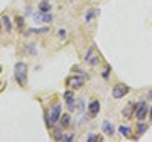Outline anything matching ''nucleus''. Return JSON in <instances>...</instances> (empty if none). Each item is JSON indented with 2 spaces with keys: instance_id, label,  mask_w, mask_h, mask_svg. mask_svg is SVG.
I'll list each match as a JSON object with an SVG mask.
<instances>
[{
  "instance_id": "nucleus-18",
  "label": "nucleus",
  "mask_w": 152,
  "mask_h": 142,
  "mask_svg": "<svg viewBox=\"0 0 152 142\" xmlns=\"http://www.w3.org/2000/svg\"><path fill=\"white\" fill-rule=\"evenodd\" d=\"M52 20V15H51V14L50 13H45L43 14V22L45 23H50Z\"/></svg>"
},
{
  "instance_id": "nucleus-13",
  "label": "nucleus",
  "mask_w": 152,
  "mask_h": 142,
  "mask_svg": "<svg viewBox=\"0 0 152 142\" xmlns=\"http://www.w3.org/2000/svg\"><path fill=\"white\" fill-rule=\"evenodd\" d=\"M3 22H4V26H5V29L8 33H10L13 29V26H12V22L9 19V17H4L3 18Z\"/></svg>"
},
{
  "instance_id": "nucleus-9",
  "label": "nucleus",
  "mask_w": 152,
  "mask_h": 142,
  "mask_svg": "<svg viewBox=\"0 0 152 142\" xmlns=\"http://www.w3.org/2000/svg\"><path fill=\"white\" fill-rule=\"evenodd\" d=\"M70 122H71V117H70L69 113H65V114L61 116L60 123H61V126H62L64 128H67V127L70 126Z\"/></svg>"
},
{
  "instance_id": "nucleus-4",
  "label": "nucleus",
  "mask_w": 152,
  "mask_h": 142,
  "mask_svg": "<svg viewBox=\"0 0 152 142\" xmlns=\"http://www.w3.org/2000/svg\"><path fill=\"white\" fill-rule=\"evenodd\" d=\"M147 111H148V107H147V104L145 102H140L134 108V113H136V116L140 121H143L146 118Z\"/></svg>"
},
{
  "instance_id": "nucleus-16",
  "label": "nucleus",
  "mask_w": 152,
  "mask_h": 142,
  "mask_svg": "<svg viewBox=\"0 0 152 142\" xmlns=\"http://www.w3.org/2000/svg\"><path fill=\"white\" fill-rule=\"evenodd\" d=\"M138 131H140V133H145V132L147 131V124H145V123H140L138 124Z\"/></svg>"
},
{
  "instance_id": "nucleus-24",
  "label": "nucleus",
  "mask_w": 152,
  "mask_h": 142,
  "mask_svg": "<svg viewBox=\"0 0 152 142\" xmlns=\"http://www.w3.org/2000/svg\"><path fill=\"white\" fill-rule=\"evenodd\" d=\"M0 28H1V20H0Z\"/></svg>"
},
{
  "instance_id": "nucleus-3",
  "label": "nucleus",
  "mask_w": 152,
  "mask_h": 142,
  "mask_svg": "<svg viewBox=\"0 0 152 142\" xmlns=\"http://www.w3.org/2000/svg\"><path fill=\"white\" fill-rule=\"evenodd\" d=\"M66 85H67L69 89H79L84 85V79L81 76H70L66 80Z\"/></svg>"
},
{
  "instance_id": "nucleus-6",
  "label": "nucleus",
  "mask_w": 152,
  "mask_h": 142,
  "mask_svg": "<svg viewBox=\"0 0 152 142\" xmlns=\"http://www.w3.org/2000/svg\"><path fill=\"white\" fill-rule=\"evenodd\" d=\"M88 111H89V114L91 117H96L99 111H100V103H99V100H93L90 103Z\"/></svg>"
},
{
  "instance_id": "nucleus-14",
  "label": "nucleus",
  "mask_w": 152,
  "mask_h": 142,
  "mask_svg": "<svg viewBox=\"0 0 152 142\" xmlns=\"http://www.w3.org/2000/svg\"><path fill=\"white\" fill-rule=\"evenodd\" d=\"M62 137H64L62 131H61L60 128H56V130H55V138L60 141V140H62Z\"/></svg>"
},
{
  "instance_id": "nucleus-15",
  "label": "nucleus",
  "mask_w": 152,
  "mask_h": 142,
  "mask_svg": "<svg viewBox=\"0 0 152 142\" xmlns=\"http://www.w3.org/2000/svg\"><path fill=\"white\" fill-rule=\"evenodd\" d=\"M43 14L45 13H38V14H36L34 15V22L36 23H41V22H43Z\"/></svg>"
},
{
  "instance_id": "nucleus-22",
  "label": "nucleus",
  "mask_w": 152,
  "mask_h": 142,
  "mask_svg": "<svg viewBox=\"0 0 152 142\" xmlns=\"http://www.w3.org/2000/svg\"><path fill=\"white\" fill-rule=\"evenodd\" d=\"M148 99H151V100H152V89H151L150 93H148Z\"/></svg>"
},
{
  "instance_id": "nucleus-20",
  "label": "nucleus",
  "mask_w": 152,
  "mask_h": 142,
  "mask_svg": "<svg viewBox=\"0 0 152 142\" xmlns=\"http://www.w3.org/2000/svg\"><path fill=\"white\" fill-rule=\"evenodd\" d=\"M95 140H102V137H99V136H94V135H91V136H89V138H88V141H89V142H94Z\"/></svg>"
},
{
  "instance_id": "nucleus-8",
  "label": "nucleus",
  "mask_w": 152,
  "mask_h": 142,
  "mask_svg": "<svg viewBox=\"0 0 152 142\" xmlns=\"http://www.w3.org/2000/svg\"><path fill=\"white\" fill-rule=\"evenodd\" d=\"M102 131L105 133L107 136H113L114 135V127L109 121H104L102 124Z\"/></svg>"
},
{
  "instance_id": "nucleus-12",
  "label": "nucleus",
  "mask_w": 152,
  "mask_h": 142,
  "mask_svg": "<svg viewBox=\"0 0 152 142\" xmlns=\"http://www.w3.org/2000/svg\"><path fill=\"white\" fill-rule=\"evenodd\" d=\"M132 113H133V104L129 103L127 107H124V109H123V116H124L126 118H131Z\"/></svg>"
},
{
  "instance_id": "nucleus-19",
  "label": "nucleus",
  "mask_w": 152,
  "mask_h": 142,
  "mask_svg": "<svg viewBox=\"0 0 152 142\" xmlns=\"http://www.w3.org/2000/svg\"><path fill=\"white\" fill-rule=\"evenodd\" d=\"M62 140H64V141H67V142H71V141L74 140V136H72V135H65V136L62 137Z\"/></svg>"
},
{
  "instance_id": "nucleus-7",
  "label": "nucleus",
  "mask_w": 152,
  "mask_h": 142,
  "mask_svg": "<svg viewBox=\"0 0 152 142\" xmlns=\"http://www.w3.org/2000/svg\"><path fill=\"white\" fill-rule=\"evenodd\" d=\"M64 97H65V99H66V103H67L70 111H74V109H75V108H74V103H75L74 93L71 91V90H66L65 94H64Z\"/></svg>"
},
{
  "instance_id": "nucleus-17",
  "label": "nucleus",
  "mask_w": 152,
  "mask_h": 142,
  "mask_svg": "<svg viewBox=\"0 0 152 142\" xmlns=\"http://www.w3.org/2000/svg\"><path fill=\"white\" fill-rule=\"evenodd\" d=\"M94 17V9H90V10L88 12V14H86V17H85V20L86 22H90V19Z\"/></svg>"
},
{
  "instance_id": "nucleus-23",
  "label": "nucleus",
  "mask_w": 152,
  "mask_h": 142,
  "mask_svg": "<svg viewBox=\"0 0 152 142\" xmlns=\"http://www.w3.org/2000/svg\"><path fill=\"white\" fill-rule=\"evenodd\" d=\"M150 121L152 122V108H151V109H150Z\"/></svg>"
},
{
  "instance_id": "nucleus-10",
  "label": "nucleus",
  "mask_w": 152,
  "mask_h": 142,
  "mask_svg": "<svg viewBox=\"0 0 152 142\" xmlns=\"http://www.w3.org/2000/svg\"><path fill=\"white\" fill-rule=\"evenodd\" d=\"M118 131L121 132V135H123L124 137H129L132 136V130H131V127H126V126H119V128H118Z\"/></svg>"
},
{
  "instance_id": "nucleus-1",
  "label": "nucleus",
  "mask_w": 152,
  "mask_h": 142,
  "mask_svg": "<svg viewBox=\"0 0 152 142\" xmlns=\"http://www.w3.org/2000/svg\"><path fill=\"white\" fill-rule=\"evenodd\" d=\"M14 78L20 86H24L28 79V66L24 62H17L14 66Z\"/></svg>"
},
{
  "instance_id": "nucleus-11",
  "label": "nucleus",
  "mask_w": 152,
  "mask_h": 142,
  "mask_svg": "<svg viewBox=\"0 0 152 142\" xmlns=\"http://www.w3.org/2000/svg\"><path fill=\"white\" fill-rule=\"evenodd\" d=\"M38 9L42 12V13H50L51 10V5H50V3L48 1H46V0H43L39 5H38Z\"/></svg>"
},
{
  "instance_id": "nucleus-21",
  "label": "nucleus",
  "mask_w": 152,
  "mask_h": 142,
  "mask_svg": "<svg viewBox=\"0 0 152 142\" xmlns=\"http://www.w3.org/2000/svg\"><path fill=\"white\" fill-rule=\"evenodd\" d=\"M17 22H18V27L22 28V27H23V18H22V17H18V18H17Z\"/></svg>"
},
{
  "instance_id": "nucleus-2",
  "label": "nucleus",
  "mask_w": 152,
  "mask_h": 142,
  "mask_svg": "<svg viewBox=\"0 0 152 142\" xmlns=\"http://www.w3.org/2000/svg\"><path fill=\"white\" fill-rule=\"evenodd\" d=\"M128 91H129V88H128L126 84L119 83V84L114 85V88H113V90H112V94H113V97L115 98V99H121V98H123L124 95H127Z\"/></svg>"
},
{
  "instance_id": "nucleus-5",
  "label": "nucleus",
  "mask_w": 152,
  "mask_h": 142,
  "mask_svg": "<svg viewBox=\"0 0 152 142\" xmlns=\"http://www.w3.org/2000/svg\"><path fill=\"white\" fill-rule=\"evenodd\" d=\"M61 118V104H55L51 109V113H50V121L51 123H56L57 121H60Z\"/></svg>"
}]
</instances>
